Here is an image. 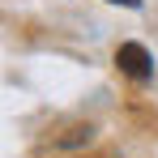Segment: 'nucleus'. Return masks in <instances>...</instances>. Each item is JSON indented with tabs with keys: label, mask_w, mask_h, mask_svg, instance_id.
Returning a JSON list of instances; mask_svg holds the SVG:
<instances>
[{
	"label": "nucleus",
	"mask_w": 158,
	"mask_h": 158,
	"mask_svg": "<svg viewBox=\"0 0 158 158\" xmlns=\"http://www.w3.org/2000/svg\"><path fill=\"white\" fill-rule=\"evenodd\" d=\"M115 64H120V73L124 77H132V81H150V52L141 47V43H120L115 47Z\"/></svg>",
	"instance_id": "1"
},
{
	"label": "nucleus",
	"mask_w": 158,
	"mask_h": 158,
	"mask_svg": "<svg viewBox=\"0 0 158 158\" xmlns=\"http://www.w3.org/2000/svg\"><path fill=\"white\" fill-rule=\"evenodd\" d=\"M111 4H124V9H141V0H111Z\"/></svg>",
	"instance_id": "2"
}]
</instances>
